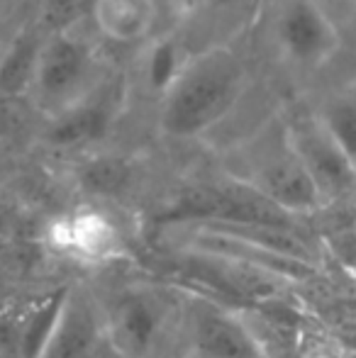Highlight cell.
I'll list each match as a JSON object with an SVG mask.
<instances>
[{"instance_id": "6da1fadb", "label": "cell", "mask_w": 356, "mask_h": 358, "mask_svg": "<svg viewBox=\"0 0 356 358\" xmlns=\"http://www.w3.org/2000/svg\"><path fill=\"white\" fill-rule=\"evenodd\" d=\"M249 90V66L229 42L193 49L169 90L157 100V129L193 142L227 122Z\"/></svg>"}, {"instance_id": "7a4b0ae2", "label": "cell", "mask_w": 356, "mask_h": 358, "mask_svg": "<svg viewBox=\"0 0 356 358\" xmlns=\"http://www.w3.org/2000/svg\"><path fill=\"white\" fill-rule=\"evenodd\" d=\"M108 349L115 358H159L173 334L180 336L183 290L149 280L122 283L98 295Z\"/></svg>"}, {"instance_id": "3957f363", "label": "cell", "mask_w": 356, "mask_h": 358, "mask_svg": "<svg viewBox=\"0 0 356 358\" xmlns=\"http://www.w3.org/2000/svg\"><path fill=\"white\" fill-rule=\"evenodd\" d=\"M108 78L98 44L76 27L44 34L34 57L27 95L47 117L86 100Z\"/></svg>"}, {"instance_id": "277c9868", "label": "cell", "mask_w": 356, "mask_h": 358, "mask_svg": "<svg viewBox=\"0 0 356 358\" xmlns=\"http://www.w3.org/2000/svg\"><path fill=\"white\" fill-rule=\"evenodd\" d=\"M229 173L244 178L276 205L303 220L325 208L318 185L290 144L283 115L269 120L239 146V169Z\"/></svg>"}, {"instance_id": "5b68a950", "label": "cell", "mask_w": 356, "mask_h": 358, "mask_svg": "<svg viewBox=\"0 0 356 358\" xmlns=\"http://www.w3.org/2000/svg\"><path fill=\"white\" fill-rule=\"evenodd\" d=\"M262 222V224L300 227L303 217L290 215L266 198L262 190L234 173H225L213 183H198L188 188L164 217L166 224L183 222Z\"/></svg>"}, {"instance_id": "8992f818", "label": "cell", "mask_w": 356, "mask_h": 358, "mask_svg": "<svg viewBox=\"0 0 356 358\" xmlns=\"http://www.w3.org/2000/svg\"><path fill=\"white\" fill-rule=\"evenodd\" d=\"M180 290V339L188 358H266L239 307L198 290Z\"/></svg>"}, {"instance_id": "52a82bcc", "label": "cell", "mask_w": 356, "mask_h": 358, "mask_svg": "<svg viewBox=\"0 0 356 358\" xmlns=\"http://www.w3.org/2000/svg\"><path fill=\"white\" fill-rule=\"evenodd\" d=\"M273 42L278 54L300 71H318L342 52V32L320 0H276Z\"/></svg>"}, {"instance_id": "ba28073f", "label": "cell", "mask_w": 356, "mask_h": 358, "mask_svg": "<svg viewBox=\"0 0 356 358\" xmlns=\"http://www.w3.org/2000/svg\"><path fill=\"white\" fill-rule=\"evenodd\" d=\"M285 129L293 149L315 180L320 195L327 205L347 203L356 198V164L337 139L327 132L315 108H298L283 115Z\"/></svg>"}, {"instance_id": "9c48e42d", "label": "cell", "mask_w": 356, "mask_h": 358, "mask_svg": "<svg viewBox=\"0 0 356 358\" xmlns=\"http://www.w3.org/2000/svg\"><path fill=\"white\" fill-rule=\"evenodd\" d=\"M44 239L54 251L90 266H110L132 256L118 222L90 205L54 220L44 229Z\"/></svg>"}, {"instance_id": "30bf717a", "label": "cell", "mask_w": 356, "mask_h": 358, "mask_svg": "<svg viewBox=\"0 0 356 358\" xmlns=\"http://www.w3.org/2000/svg\"><path fill=\"white\" fill-rule=\"evenodd\" d=\"M108 351L103 307L95 287L69 283L66 300L42 358H105Z\"/></svg>"}, {"instance_id": "8fae6325", "label": "cell", "mask_w": 356, "mask_h": 358, "mask_svg": "<svg viewBox=\"0 0 356 358\" xmlns=\"http://www.w3.org/2000/svg\"><path fill=\"white\" fill-rule=\"evenodd\" d=\"M124 98V85L105 78L86 100L49 117L44 139L57 149H83L103 142L118 124Z\"/></svg>"}, {"instance_id": "7c38bea8", "label": "cell", "mask_w": 356, "mask_h": 358, "mask_svg": "<svg viewBox=\"0 0 356 358\" xmlns=\"http://www.w3.org/2000/svg\"><path fill=\"white\" fill-rule=\"evenodd\" d=\"M90 22L98 37L118 47H132L154 34L159 0H93Z\"/></svg>"}, {"instance_id": "4fadbf2b", "label": "cell", "mask_w": 356, "mask_h": 358, "mask_svg": "<svg viewBox=\"0 0 356 358\" xmlns=\"http://www.w3.org/2000/svg\"><path fill=\"white\" fill-rule=\"evenodd\" d=\"M69 285L49 290L24 305L15 307V322H17V339L22 358H42L47 341L57 327L59 312L66 300Z\"/></svg>"}, {"instance_id": "5bb4252c", "label": "cell", "mask_w": 356, "mask_h": 358, "mask_svg": "<svg viewBox=\"0 0 356 358\" xmlns=\"http://www.w3.org/2000/svg\"><path fill=\"white\" fill-rule=\"evenodd\" d=\"M190 54L193 52L185 44V37L176 32L162 34L154 42H149L142 57V83L149 90V95H154L157 100L162 98L169 90V85L176 80Z\"/></svg>"}, {"instance_id": "9a60e30c", "label": "cell", "mask_w": 356, "mask_h": 358, "mask_svg": "<svg viewBox=\"0 0 356 358\" xmlns=\"http://www.w3.org/2000/svg\"><path fill=\"white\" fill-rule=\"evenodd\" d=\"M134 180V166L124 156H93L78 171V185L95 198H118Z\"/></svg>"}, {"instance_id": "2e32d148", "label": "cell", "mask_w": 356, "mask_h": 358, "mask_svg": "<svg viewBox=\"0 0 356 358\" xmlns=\"http://www.w3.org/2000/svg\"><path fill=\"white\" fill-rule=\"evenodd\" d=\"M315 113L322 120L327 132L337 139V144L356 164V90H337V93L327 95L315 108Z\"/></svg>"}, {"instance_id": "e0dca14e", "label": "cell", "mask_w": 356, "mask_h": 358, "mask_svg": "<svg viewBox=\"0 0 356 358\" xmlns=\"http://www.w3.org/2000/svg\"><path fill=\"white\" fill-rule=\"evenodd\" d=\"M185 10L203 22L227 27V34H237L254 20L259 0H183Z\"/></svg>"}, {"instance_id": "ac0fdd59", "label": "cell", "mask_w": 356, "mask_h": 358, "mask_svg": "<svg viewBox=\"0 0 356 358\" xmlns=\"http://www.w3.org/2000/svg\"><path fill=\"white\" fill-rule=\"evenodd\" d=\"M0 358H22L17 339V322H15V307L0 312Z\"/></svg>"}, {"instance_id": "d6986e66", "label": "cell", "mask_w": 356, "mask_h": 358, "mask_svg": "<svg viewBox=\"0 0 356 358\" xmlns=\"http://www.w3.org/2000/svg\"><path fill=\"white\" fill-rule=\"evenodd\" d=\"M322 5H327L329 13H332V8H352L354 10V0H320Z\"/></svg>"}, {"instance_id": "ffe728a7", "label": "cell", "mask_w": 356, "mask_h": 358, "mask_svg": "<svg viewBox=\"0 0 356 358\" xmlns=\"http://www.w3.org/2000/svg\"><path fill=\"white\" fill-rule=\"evenodd\" d=\"M354 13H356V0H354Z\"/></svg>"}]
</instances>
